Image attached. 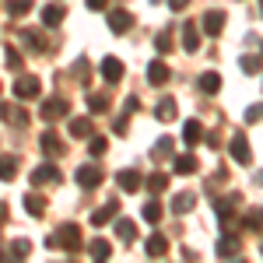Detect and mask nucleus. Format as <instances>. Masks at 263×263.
<instances>
[{"instance_id": "obj_21", "label": "nucleus", "mask_w": 263, "mask_h": 263, "mask_svg": "<svg viewBox=\"0 0 263 263\" xmlns=\"http://www.w3.org/2000/svg\"><path fill=\"white\" fill-rule=\"evenodd\" d=\"M25 211H28L32 218H42V214H46V197H42V193H25Z\"/></svg>"}, {"instance_id": "obj_19", "label": "nucleus", "mask_w": 263, "mask_h": 263, "mask_svg": "<svg viewBox=\"0 0 263 263\" xmlns=\"http://www.w3.org/2000/svg\"><path fill=\"white\" fill-rule=\"evenodd\" d=\"M221 28H224V11H207L203 14V32L207 35H218Z\"/></svg>"}, {"instance_id": "obj_39", "label": "nucleus", "mask_w": 263, "mask_h": 263, "mask_svg": "<svg viewBox=\"0 0 263 263\" xmlns=\"http://www.w3.org/2000/svg\"><path fill=\"white\" fill-rule=\"evenodd\" d=\"M155 49H158V53H172V32H162V35L155 39Z\"/></svg>"}, {"instance_id": "obj_11", "label": "nucleus", "mask_w": 263, "mask_h": 263, "mask_svg": "<svg viewBox=\"0 0 263 263\" xmlns=\"http://www.w3.org/2000/svg\"><path fill=\"white\" fill-rule=\"evenodd\" d=\"M182 49L186 53H197L200 49V28H197V21H186L182 25Z\"/></svg>"}, {"instance_id": "obj_18", "label": "nucleus", "mask_w": 263, "mask_h": 263, "mask_svg": "<svg viewBox=\"0 0 263 263\" xmlns=\"http://www.w3.org/2000/svg\"><path fill=\"white\" fill-rule=\"evenodd\" d=\"M214 249H218V256H239V249H242V242H239V235H221Z\"/></svg>"}, {"instance_id": "obj_24", "label": "nucleus", "mask_w": 263, "mask_h": 263, "mask_svg": "<svg viewBox=\"0 0 263 263\" xmlns=\"http://www.w3.org/2000/svg\"><path fill=\"white\" fill-rule=\"evenodd\" d=\"M172 147H176V141H172V137H158V141H155V147H151V158H155V162H162V158H168V155H172Z\"/></svg>"}, {"instance_id": "obj_45", "label": "nucleus", "mask_w": 263, "mask_h": 263, "mask_svg": "<svg viewBox=\"0 0 263 263\" xmlns=\"http://www.w3.org/2000/svg\"><path fill=\"white\" fill-rule=\"evenodd\" d=\"M186 4H190V0H168V7H172V11H182Z\"/></svg>"}, {"instance_id": "obj_16", "label": "nucleus", "mask_w": 263, "mask_h": 263, "mask_svg": "<svg viewBox=\"0 0 263 263\" xmlns=\"http://www.w3.org/2000/svg\"><path fill=\"white\" fill-rule=\"evenodd\" d=\"M18 39H21V46H28L32 53H42V49H46V39H42V32H35V28H21Z\"/></svg>"}, {"instance_id": "obj_49", "label": "nucleus", "mask_w": 263, "mask_h": 263, "mask_svg": "<svg viewBox=\"0 0 263 263\" xmlns=\"http://www.w3.org/2000/svg\"><path fill=\"white\" fill-rule=\"evenodd\" d=\"M256 182H260V186H263V172H260V176H256Z\"/></svg>"}, {"instance_id": "obj_2", "label": "nucleus", "mask_w": 263, "mask_h": 263, "mask_svg": "<svg viewBox=\"0 0 263 263\" xmlns=\"http://www.w3.org/2000/svg\"><path fill=\"white\" fill-rule=\"evenodd\" d=\"M67 112H70V102H67V99H46V102H42V109H39V116L46 123L60 120V116H67Z\"/></svg>"}, {"instance_id": "obj_37", "label": "nucleus", "mask_w": 263, "mask_h": 263, "mask_svg": "<svg viewBox=\"0 0 263 263\" xmlns=\"http://www.w3.org/2000/svg\"><path fill=\"white\" fill-rule=\"evenodd\" d=\"M4 57H7V67H11V70H21V53L18 49H14V46H7V49H4Z\"/></svg>"}, {"instance_id": "obj_42", "label": "nucleus", "mask_w": 263, "mask_h": 263, "mask_svg": "<svg viewBox=\"0 0 263 263\" xmlns=\"http://www.w3.org/2000/svg\"><path fill=\"white\" fill-rule=\"evenodd\" d=\"M74 74H78L81 81H88V74H91V70H88V60H78V67H74Z\"/></svg>"}, {"instance_id": "obj_12", "label": "nucleus", "mask_w": 263, "mask_h": 263, "mask_svg": "<svg viewBox=\"0 0 263 263\" xmlns=\"http://www.w3.org/2000/svg\"><path fill=\"white\" fill-rule=\"evenodd\" d=\"M228 151H232V158H235L239 165H249V162H253V155H249V144H246V137H242V134H235V137H232Z\"/></svg>"}, {"instance_id": "obj_28", "label": "nucleus", "mask_w": 263, "mask_h": 263, "mask_svg": "<svg viewBox=\"0 0 263 263\" xmlns=\"http://www.w3.org/2000/svg\"><path fill=\"white\" fill-rule=\"evenodd\" d=\"M162 214H165V207L158 200H147V203H144V221H147V224H158V221H162Z\"/></svg>"}, {"instance_id": "obj_25", "label": "nucleus", "mask_w": 263, "mask_h": 263, "mask_svg": "<svg viewBox=\"0 0 263 263\" xmlns=\"http://www.w3.org/2000/svg\"><path fill=\"white\" fill-rule=\"evenodd\" d=\"M176 112H179V105H176V99H162L158 102V109H155V116H158V120H176Z\"/></svg>"}, {"instance_id": "obj_17", "label": "nucleus", "mask_w": 263, "mask_h": 263, "mask_svg": "<svg viewBox=\"0 0 263 263\" xmlns=\"http://www.w3.org/2000/svg\"><path fill=\"white\" fill-rule=\"evenodd\" d=\"M182 141H186V147H197V144L203 141L200 120H186V126H182Z\"/></svg>"}, {"instance_id": "obj_44", "label": "nucleus", "mask_w": 263, "mask_h": 263, "mask_svg": "<svg viewBox=\"0 0 263 263\" xmlns=\"http://www.w3.org/2000/svg\"><path fill=\"white\" fill-rule=\"evenodd\" d=\"M137 109H141V99H137V95H130V99H126V112H137Z\"/></svg>"}, {"instance_id": "obj_1", "label": "nucleus", "mask_w": 263, "mask_h": 263, "mask_svg": "<svg viewBox=\"0 0 263 263\" xmlns=\"http://www.w3.org/2000/svg\"><path fill=\"white\" fill-rule=\"evenodd\" d=\"M46 246H49V249H63V253H78V249L84 246L81 228H78V224H60V228H57V235H49V239H46Z\"/></svg>"}, {"instance_id": "obj_30", "label": "nucleus", "mask_w": 263, "mask_h": 263, "mask_svg": "<svg viewBox=\"0 0 263 263\" xmlns=\"http://www.w3.org/2000/svg\"><path fill=\"white\" fill-rule=\"evenodd\" d=\"M70 137H78V141H84V137H91V120H70Z\"/></svg>"}, {"instance_id": "obj_33", "label": "nucleus", "mask_w": 263, "mask_h": 263, "mask_svg": "<svg viewBox=\"0 0 263 263\" xmlns=\"http://www.w3.org/2000/svg\"><path fill=\"white\" fill-rule=\"evenodd\" d=\"M88 253H91L95 260H105V256L112 253V246L105 242V239H91V242H88Z\"/></svg>"}, {"instance_id": "obj_5", "label": "nucleus", "mask_w": 263, "mask_h": 263, "mask_svg": "<svg viewBox=\"0 0 263 263\" xmlns=\"http://www.w3.org/2000/svg\"><path fill=\"white\" fill-rule=\"evenodd\" d=\"M168 78H172V70H168V63H165V60H151V63H147V84L162 88V84H168Z\"/></svg>"}, {"instance_id": "obj_26", "label": "nucleus", "mask_w": 263, "mask_h": 263, "mask_svg": "<svg viewBox=\"0 0 263 263\" xmlns=\"http://www.w3.org/2000/svg\"><path fill=\"white\" fill-rule=\"evenodd\" d=\"M4 7H7V14H11V18H25L35 4H32V0H7Z\"/></svg>"}, {"instance_id": "obj_43", "label": "nucleus", "mask_w": 263, "mask_h": 263, "mask_svg": "<svg viewBox=\"0 0 263 263\" xmlns=\"http://www.w3.org/2000/svg\"><path fill=\"white\" fill-rule=\"evenodd\" d=\"M112 130H116V137H126V116H120V120L112 123Z\"/></svg>"}, {"instance_id": "obj_27", "label": "nucleus", "mask_w": 263, "mask_h": 263, "mask_svg": "<svg viewBox=\"0 0 263 263\" xmlns=\"http://www.w3.org/2000/svg\"><path fill=\"white\" fill-rule=\"evenodd\" d=\"M172 168H176V176H190V172H197V158L193 155H179L172 162Z\"/></svg>"}, {"instance_id": "obj_7", "label": "nucleus", "mask_w": 263, "mask_h": 263, "mask_svg": "<svg viewBox=\"0 0 263 263\" xmlns=\"http://www.w3.org/2000/svg\"><path fill=\"white\" fill-rule=\"evenodd\" d=\"M102 78H105V81L109 84H116V81H123V74H126V70H123V60H116V57H105V60H102Z\"/></svg>"}, {"instance_id": "obj_29", "label": "nucleus", "mask_w": 263, "mask_h": 263, "mask_svg": "<svg viewBox=\"0 0 263 263\" xmlns=\"http://www.w3.org/2000/svg\"><path fill=\"white\" fill-rule=\"evenodd\" d=\"M144 186H147V193H162L165 186H168V176H165V172H151V176L144 179Z\"/></svg>"}, {"instance_id": "obj_8", "label": "nucleus", "mask_w": 263, "mask_h": 263, "mask_svg": "<svg viewBox=\"0 0 263 263\" xmlns=\"http://www.w3.org/2000/svg\"><path fill=\"white\" fill-rule=\"evenodd\" d=\"M32 186H46V182H60V168L57 165H39L32 176H28Z\"/></svg>"}, {"instance_id": "obj_23", "label": "nucleus", "mask_w": 263, "mask_h": 263, "mask_svg": "<svg viewBox=\"0 0 263 263\" xmlns=\"http://www.w3.org/2000/svg\"><path fill=\"white\" fill-rule=\"evenodd\" d=\"M14 176H18V158L14 155H0V179L11 182Z\"/></svg>"}, {"instance_id": "obj_15", "label": "nucleus", "mask_w": 263, "mask_h": 263, "mask_svg": "<svg viewBox=\"0 0 263 263\" xmlns=\"http://www.w3.org/2000/svg\"><path fill=\"white\" fill-rule=\"evenodd\" d=\"M116 182H120V190H123V193H137V190L144 186V179L137 176V172H134V168H123L120 176H116Z\"/></svg>"}, {"instance_id": "obj_47", "label": "nucleus", "mask_w": 263, "mask_h": 263, "mask_svg": "<svg viewBox=\"0 0 263 263\" xmlns=\"http://www.w3.org/2000/svg\"><path fill=\"white\" fill-rule=\"evenodd\" d=\"M0 224H7V203L0 200Z\"/></svg>"}, {"instance_id": "obj_10", "label": "nucleus", "mask_w": 263, "mask_h": 263, "mask_svg": "<svg viewBox=\"0 0 263 263\" xmlns=\"http://www.w3.org/2000/svg\"><path fill=\"white\" fill-rule=\"evenodd\" d=\"M42 151H46V155H49V158H60L63 151H67V147H63V141H60V134H57V130H46V134H42Z\"/></svg>"}, {"instance_id": "obj_36", "label": "nucleus", "mask_w": 263, "mask_h": 263, "mask_svg": "<svg viewBox=\"0 0 263 263\" xmlns=\"http://www.w3.org/2000/svg\"><path fill=\"white\" fill-rule=\"evenodd\" d=\"M116 235H120V242H134V239H137L134 221H120V224H116Z\"/></svg>"}, {"instance_id": "obj_52", "label": "nucleus", "mask_w": 263, "mask_h": 263, "mask_svg": "<svg viewBox=\"0 0 263 263\" xmlns=\"http://www.w3.org/2000/svg\"><path fill=\"white\" fill-rule=\"evenodd\" d=\"M260 253H263V249H260Z\"/></svg>"}, {"instance_id": "obj_50", "label": "nucleus", "mask_w": 263, "mask_h": 263, "mask_svg": "<svg viewBox=\"0 0 263 263\" xmlns=\"http://www.w3.org/2000/svg\"><path fill=\"white\" fill-rule=\"evenodd\" d=\"M0 260H4V246H0Z\"/></svg>"}, {"instance_id": "obj_6", "label": "nucleus", "mask_w": 263, "mask_h": 263, "mask_svg": "<svg viewBox=\"0 0 263 263\" xmlns=\"http://www.w3.org/2000/svg\"><path fill=\"white\" fill-rule=\"evenodd\" d=\"M116 214H120V200L112 197V200H105V203H102V207H99V211L91 214V224H95V228H102V224H105V221H112Z\"/></svg>"}, {"instance_id": "obj_34", "label": "nucleus", "mask_w": 263, "mask_h": 263, "mask_svg": "<svg viewBox=\"0 0 263 263\" xmlns=\"http://www.w3.org/2000/svg\"><path fill=\"white\" fill-rule=\"evenodd\" d=\"M88 109H91V112H105V109H109V95L91 91V95H88Z\"/></svg>"}, {"instance_id": "obj_3", "label": "nucleus", "mask_w": 263, "mask_h": 263, "mask_svg": "<svg viewBox=\"0 0 263 263\" xmlns=\"http://www.w3.org/2000/svg\"><path fill=\"white\" fill-rule=\"evenodd\" d=\"M39 78H32V74H28V78H18V81H14V99L18 102H28V99H39Z\"/></svg>"}, {"instance_id": "obj_22", "label": "nucleus", "mask_w": 263, "mask_h": 263, "mask_svg": "<svg viewBox=\"0 0 263 263\" xmlns=\"http://www.w3.org/2000/svg\"><path fill=\"white\" fill-rule=\"evenodd\" d=\"M144 253H147V256H165V253H168V239H165L162 232H158V235H151L147 246H144Z\"/></svg>"}, {"instance_id": "obj_38", "label": "nucleus", "mask_w": 263, "mask_h": 263, "mask_svg": "<svg viewBox=\"0 0 263 263\" xmlns=\"http://www.w3.org/2000/svg\"><path fill=\"white\" fill-rule=\"evenodd\" d=\"M242 224H246V228H256V232H260V228H263V211H249V214L242 218Z\"/></svg>"}, {"instance_id": "obj_32", "label": "nucleus", "mask_w": 263, "mask_h": 263, "mask_svg": "<svg viewBox=\"0 0 263 263\" xmlns=\"http://www.w3.org/2000/svg\"><path fill=\"white\" fill-rule=\"evenodd\" d=\"M25 256H32V242L28 239H14L11 242V260H25Z\"/></svg>"}, {"instance_id": "obj_20", "label": "nucleus", "mask_w": 263, "mask_h": 263, "mask_svg": "<svg viewBox=\"0 0 263 263\" xmlns=\"http://www.w3.org/2000/svg\"><path fill=\"white\" fill-rule=\"evenodd\" d=\"M193 207H197V193H176L172 197V211L176 214H190Z\"/></svg>"}, {"instance_id": "obj_13", "label": "nucleus", "mask_w": 263, "mask_h": 263, "mask_svg": "<svg viewBox=\"0 0 263 263\" xmlns=\"http://www.w3.org/2000/svg\"><path fill=\"white\" fill-rule=\"evenodd\" d=\"M63 18H67V7H63V4H46V7H42V25H46V28H57Z\"/></svg>"}, {"instance_id": "obj_41", "label": "nucleus", "mask_w": 263, "mask_h": 263, "mask_svg": "<svg viewBox=\"0 0 263 263\" xmlns=\"http://www.w3.org/2000/svg\"><path fill=\"white\" fill-rule=\"evenodd\" d=\"M88 151H91L95 158H99V155H105V137H91V141H88Z\"/></svg>"}, {"instance_id": "obj_48", "label": "nucleus", "mask_w": 263, "mask_h": 263, "mask_svg": "<svg viewBox=\"0 0 263 263\" xmlns=\"http://www.w3.org/2000/svg\"><path fill=\"white\" fill-rule=\"evenodd\" d=\"M4 116H11V105H4V102H0V120H4Z\"/></svg>"}, {"instance_id": "obj_35", "label": "nucleus", "mask_w": 263, "mask_h": 263, "mask_svg": "<svg viewBox=\"0 0 263 263\" xmlns=\"http://www.w3.org/2000/svg\"><path fill=\"white\" fill-rule=\"evenodd\" d=\"M239 67H242V74H260L263 70V57H242Z\"/></svg>"}, {"instance_id": "obj_31", "label": "nucleus", "mask_w": 263, "mask_h": 263, "mask_svg": "<svg viewBox=\"0 0 263 263\" xmlns=\"http://www.w3.org/2000/svg\"><path fill=\"white\" fill-rule=\"evenodd\" d=\"M235 203H239V197H228V200L214 203V211H218V218H221V221H228V218L235 214Z\"/></svg>"}, {"instance_id": "obj_46", "label": "nucleus", "mask_w": 263, "mask_h": 263, "mask_svg": "<svg viewBox=\"0 0 263 263\" xmlns=\"http://www.w3.org/2000/svg\"><path fill=\"white\" fill-rule=\"evenodd\" d=\"M88 7H91V11H102V7H105V0H88Z\"/></svg>"}, {"instance_id": "obj_9", "label": "nucleus", "mask_w": 263, "mask_h": 263, "mask_svg": "<svg viewBox=\"0 0 263 263\" xmlns=\"http://www.w3.org/2000/svg\"><path fill=\"white\" fill-rule=\"evenodd\" d=\"M78 186H81V190H95V186H102V172L95 168V165H81V168H78Z\"/></svg>"}, {"instance_id": "obj_40", "label": "nucleus", "mask_w": 263, "mask_h": 263, "mask_svg": "<svg viewBox=\"0 0 263 263\" xmlns=\"http://www.w3.org/2000/svg\"><path fill=\"white\" fill-rule=\"evenodd\" d=\"M256 120H263V102H256V105L246 109V123H256Z\"/></svg>"}, {"instance_id": "obj_51", "label": "nucleus", "mask_w": 263, "mask_h": 263, "mask_svg": "<svg viewBox=\"0 0 263 263\" xmlns=\"http://www.w3.org/2000/svg\"><path fill=\"white\" fill-rule=\"evenodd\" d=\"M260 14H263V0H260Z\"/></svg>"}, {"instance_id": "obj_4", "label": "nucleus", "mask_w": 263, "mask_h": 263, "mask_svg": "<svg viewBox=\"0 0 263 263\" xmlns=\"http://www.w3.org/2000/svg\"><path fill=\"white\" fill-rule=\"evenodd\" d=\"M109 28H112L116 35L130 32V28H134V14H130V11H123V7H112V11H109Z\"/></svg>"}, {"instance_id": "obj_14", "label": "nucleus", "mask_w": 263, "mask_h": 263, "mask_svg": "<svg viewBox=\"0 0 263 263\" xmlns=\"http://www.w3.org/2000/svg\"><path fill=\"white\" fill-rule=\"evenodd\" d=\"M218 88H221V74L218 70H207V74L197 78V91H203V95H218Z\"/></svg>"}]
</instances>
